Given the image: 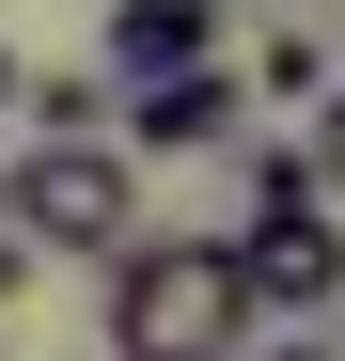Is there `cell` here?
<instances>
[{
  "instance_id": "cell-1",
  "label": "cell",
  "mask_w": 345,
  "mask_h": 361,
  "mask_svg": "<svg viewBox=\"0 0 345 361\" xmlns=\"http://www.w3.org/2000/svg\"><path fill=\"white\" fill-rule=\"evenodd\" d=\"M251 345V283L220 235H126L110 252V361H236Z\"/></svg>"
},
{
  "instance_id": "cell-2",
  "label": "cell",
  "mask_w": 345,
  "mask_h": 361,
  "mask_svg": "<svg viewBox=\"0 0 345 361\" xmlns=\"http://www.w3.org/2000/svg\"><path fill=\"white\" fill-rule=\"evenodd\" d=\"M0 235H16V252L47 267H110L142 235V157L126 142H16V173H0Z\"/></svg>"
},
{
  "instance_id": "cell-3",
  "label": "cell",
  "mask_w": 345,
  "mask_h": 361,
  "mask_svg": "<svg viewBox=\"0 0 345 361\" xmlns=\"http://www.w3.org/2000/svg\"><path fill=\"white\" fill-rule=\"evenodd\" d=\"M236 126H251V79L236 63H189L157 94H110V142H126V157H220Z\"/></svg>"
},
{
  "instance_id": "cell-8",
  "label": "cell",
  "mask_w": 345,
  "mask_h": 361,
  "mask_svg": "<svg viewBox=\"0 0 345 361\" xmlns=\"http://www.w3.org/2000/svg\"><path fill=\"white\" fill-rule=\"evenodd\" d=\"M16 283H32V252H16V235H0V298H16Z\"/></svg>"
},
{
  "instance_id": "cell-5",
  "label": "cell",
  "mask_w": 345,
  "mask_h": 361,
  "mask_svg": "<svg viewBox=\"0 0 345 361\" xmlns=\"http://www.w3.org/2000/svg\"><path fill=\"white\" fill-rule=\"evenodd\" d=\"M330 204H345V189H330V142H282V157L251 173V220H299V235H330Z\"/></svg>"
},
{
  "instance_id": "cell-7",
  "label": "cell",
  "mask_w": 345,
  "mask_h": 361,
  "mask_svg": "<svg viewBox=\"0 0 345 361\" xmlns=\"http://www.w3.org/2000/svg\"><path fill=\"white\" fill-rule=\"evenodd\" d=\"M236 361H330V345H314V330H282V345H267V330H251V345H236Z\"/></svg>"
},
{
  "instance_id": "cell-9",
  "label": "cell",
  "mask_w": 345,
  "mask_h": 361,
  "mask_svg": "<svg viewBox=\"0 0 345 361\" xmlns=\"http://www.w3.org/2000/svg\"><path fill=\"white\" fill-rule=\"evenodd\" d=\"M0 126H16V47H0Z\"/></svg>"
},
{
  "instance_id": "cell-6",
  "label": "cell",
  "mask_w": 345,
  "mask_h": 361,
  "mask_svg": "<svg viewBox=\"0 0 345 361\" xmlns=\"http://www.w3.org/2000/svg\"><path fill=\"white\" fill-rule=\"evenodd\" d=\"M267 94H282V110H330V47L282 32V47H267Z\"/></svg>"
},
{
  "instance_id": "cell-4",
  "label": "cell",
  "mask_w": 345,
  "mask_h": 361,
  "mask_svg": "<svg viewBox=\"0 0 345 361\" xmlns=\"http://www.w3.org/2000/svg\"><path fill=\"white\" fill-rule=\"evenodd\" d=\"M110 94H157V79H189V63H220V0H110Z\"/></svg>"
}]
</instances>
